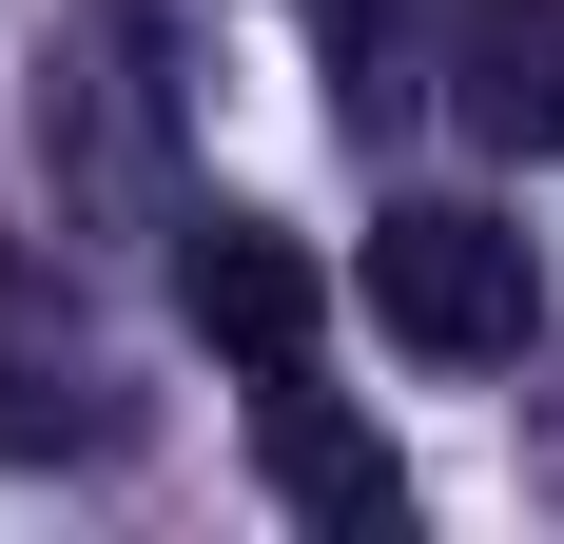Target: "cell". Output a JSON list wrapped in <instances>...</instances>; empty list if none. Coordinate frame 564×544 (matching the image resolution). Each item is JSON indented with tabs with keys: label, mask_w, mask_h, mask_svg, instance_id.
Returning <instances> with one entry per match:
<instances>
[{
	"label": "cell",
	"mask_w": 564,
	"mask_h": 544,
	"mask_svg": "<svg viewBox=\"0 0 564 544\" xmlns=\"http://www.w3.org/2000/svg\"><path fill=\"white\" fill-rule=\"evenodd\" d=\"M40 175H58V233H175V78H156V20L137 0H78L58 20Z\"/></svg>",
	"instance_id": "1"
},
{
	"label": "cell",
	"mask_w": 564,
	"mask_h": 544,
	"mask_svg": "<svg viewBox=\"0 0 564 544\" xmlns=\"http://www.w3.org/2000/svg\"><path fill=\"white\" fill-rule=\"evenodd\" d=\"M370 330L429 350V370H507L545 330V253L467 195H409V215H370Z\"/></svg>",
	"instance_id": "2"
},
{
	"label": "cell",
	"mask_w": 564,
	"mask_h": 544,
	"mask_svg": "<svg viewBox=\"0 0 564 544\" xmlns=\"http://www.w3.org/2000/svg\"><path fill=\"white\" fill-rule=\"evenodd\" d=\"M58 447H117V350L78 312V272L40 233H0V467H58Z\"/></svg>",
	"instance_id": "3"
},
{
	"label": "cell",
	"mask_w": 564,
	"mask_h": 544,
	"mask_svg": "<svg viewBox=\"0 0 564 544\" xmlns=\"http://www.w3.org/2000/svg\"><path fill=\"white\" fill-rule=\"evenodd\" d=\"M175 312H195V350H234V370L273 389L332 350V272L292 253L273 215H175Z\"/></svg>",
	"instance_id": "4"
},
{
	"label": "cell",
	"mask_w": 564,
	"mask_h": 544,
	"mask_svg": "<svg viewBox=\"0 0 564 544\" xmlns=\"http://www.w3.org/2000/svg\"><path fill=\"white\" fill-rule=\"evenodd\" d=\"M448 117L487 156H564V0H448Z\"/></svg>",
	"instance_id": "5"
},
{
	"label": "cell",
	"mask_w": 564,
	"mask_h": 544,
	"mask_svg": "<svg viewBox=\"0 0 564 544\" xmlns=\"http://www.w3.org/2000/svg\"><path fill=\"white\" fill-rule=\"evenodd\" d=\"M253 467H273V505H312V525H409L390 428H350L312 370H273V389H253Z\"/></svg>",
	"instance_id": "6"
},
{
	"label": "cell",
	"mask_w": 564,
	"mask_h": 544,
	"mask_svg": "<svg viewBox=\"0 0 564 544\" xmlns=\"http://www.w3.org/2000/svg\"><path fill=\"white\" fill-rule=\"evenodd\" d=\"M448 98V20L429 0H332V117L350 137H390V117Z\"/></svg>",
	"instance_id": "7"
}]
</instances>
